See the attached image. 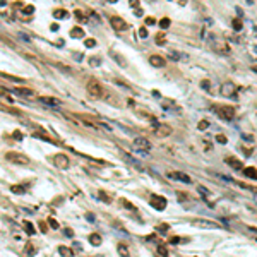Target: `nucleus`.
Wrapping results in <instances>:
<instances>
[{
    "label": "nucleus",
    "mask_w": 257,
    "mask_h": 257,
    "mask_svg": "<svg viewBox=\"0 0 257 257\" xmlns=\"http://www.w3.org/2000/svg\"><path fill=\"white\" fill-rule=\"evenodd\" d=\"M86 89H87V93H89L93 98H105V87H103V84H100V81L94 79V77L87 79Z\"/></svg>",
    "instance_id": "nucleus-1"
},
{
    "label": "nucleus",
    "mask_w": 257,
    "mask_h": 257,
    "mask_svg": "<svg viewBox=\"0 0 257 257\" xmlns=\"http://www.w3.org/2000/svg\"><path fill=\"white\" fill-rule=\"evenodd\" d=\"M5 160L14 163V165H29V158L26 156L24 153H17V151L5 153Z\"/></svg>",
    "instance_id": "nucleus-2"
},
{
    "label": "nucleus",
    "mask_w": 257,
    "mask_h": 257,
    "mask_svg": "<svg viewBox=\"0 0 257 257\" xmlns=\"http://www.w3.org/2000/svg\"><path fill=\"white\" fill-rule=\"evenodd\" d=\"M214 112H216V115L221 117L223 120H231L235 117V108L230 105H216Z\"/></svg>",
    "instance_id": "nucleus-3"
},
{
    "label": "nucleus",
    "mask_w": 257,
    "mask_h": 257,
    "mask_svg": "<svg viewBox=\"0 0 257 257\" xmlns=\"http://www.w3.org/2000/svg\"><path fill=\"white\" fill-rule=\"evenodd\" d=\"M149 204H151V207H154L156 211H163V209L166 207L168 201H166V197H163V196L151 194V196H149Z\"/></svg>",
    "instance_id": "nucleus-4"
},
{
    "label": "nucleus",
    "mask_w": 257,
    "mask_h": 257,
    "mask_svg": "<svg viewBox=\"0 0 257 257\" xmlns=\"http://www.w3.org/2000/svg\"><path fill=\"white\" fill-rule=\"evenodd\" d=\"M132 146H134V149H135V151H139V153H148L149 149H151V142H149L146 137H137V139H134Z\"/></svg>",
    "instance_id": "nucleus-5"
},
{
    "label": "nucleus",
    "mask_w": 257,
    "mask_h": 257,
    "mask_svg": "<svg viewBox=\"0 0 257 257\" xmlns=\"http://www.w3.org/2000/svg\"><path fill=\"white\" fill-rule=\"evenodd\" d=\"M110 24H112V28L115 29V31H125V29L128 28L125 19H122L120 16H112L110 17Z\"/></svg>",
    "instance_id": "nucleus-6"
},
{
    "label": "nucleus",
    "mask_w": 257,
    "mask_h": 257,
    "mask_svg": "<svg viewBox=\"0 0 257 257\" xmlns=\"http://www.w3.org/2000/svg\"><path fill=\"white\" fill-rule=\"evenodd\" d=\"M166 175H168V178L178 180V182H182V183H192V178H190V175L182 173V171H168Z\"/></svg>",
    "instance_id": "nucleus-7"
},
{
    "label": "nucleus",
    "mask_w": 257,
    "mask_h": 257,
    "mask_svg": "<svg viewBox=\"0 0 257 257\" xmlns=\"http://www.w3.org/2000/svg\"><path fill=\"white\" fill-rule=\"evenodd\" d=\"M219 93H221V96H225V98L235 96L237 86H235L233 82H225V84H221V87H219Z\"/></svg>",
    "instance_id": "nucleus-8"
},
{
    "label": "nucleus",
    "mask_w": 257,
    "mask_h": 257,
    "mask_svg": "<svg viewBox=\"0 0 257 257\" xmlns=\"http://www.w3.org/2000/svg\"><path fill=\"white\" fill-rule=\"evenodd\" d=\"M171 132H173V128H171L170 125H166V123L156 125V128H154V135H156V137H161V139L168 137V135H170Z\"/></svg>",
    "instance_id": "nucleus-9"
},
{
    "label": "nucleus",
    "mask_w": 257,
    "mask_h": 257,
    "mask_svg": "<svg viewBox=\"0 0 257 257\" xmlns=\"http://www.w3.org/2000/svg\"><path fill=\"white\" fill-rule=\"evenodd\" d=\"M53 165L57 168H60V170H64V168H69L71 161H69V158L65 156V154H55L53 156Z\"/></svg>",
    "instance_id": "nucleus-10"
},
{
    "label": "nucleus",
    "mask_w": 257,
    "mask_h": 257,
    "mask_svg": "<svg viewBox=\"0 0 257 257\" xmlns=\"http://www.w3.org/2000/svg\"><path fill=\"white\" fill-rule=\"evenodd\" d=\"M14 93H17L19 96H24V98H29V100H33V98H36V91L34 89H29V87H14Z\"/></svg>",
    "instance_id": "nucleus-11"
},
{
    "label": "nucleus",
    "mask_w": 257,
    "mask_h": 257,
    "mask_svg": "<svg viewBox=\"0 0 257 257\" xmlns=\"http://www.w3.org/2000/svg\"><path fill=\"white\" fill-rule=\"evenodd\" d=\"M190 223H192V225H196V226H201V228H219L218 223L209 221V219H192Z\"/></svg>",
    "instance_id": "nucleus-12"
},
{
    "label": "nucleus",
    "mask_w": 257,
    "mask_h": 257,
    "mask_svg": "<svg viewBox=\"0 0 257 257\" xmlns=\"http://www.w3.org/2000/svg\"><path fill=\"white\" fill-rule=\"evenodd\" d=\"M225 161H226V165H230V166L233 168V170H244V163H242L238 158H235V156H226Z\"/></svg>",
    "instance_id": "nucleus-13"
},
{
    "label": "nucleus",
    "mask_w": 257,
    "mask_h": 257,
    "mask_svg": "<svg viewBox=\"0 0 257 257\" xmlns=\"http://www.w3.org/2000/svg\"><path fill=\"white\" fill-rule=\"evenodd\" d=\"M34 135L36 137H41L43 141H46V142H53V144H60V142L57 141V139L53 137V135H50L48 132H45L43 128H38V132H34Z\"/></svg>",
    "instance_id": "nucleus-14"
},
{
    "label": "nucleus",
    "mask_w": 257,
    "mask_h": 257,
    "mask_svg": "<svg viewBox=\"0 0 257 257\" xmlns=\"http://www.w3.org/2000/svg\"><path fill=\"white\" fill-rule=\"evenodd\" d=\"M212 48L218 51V53H221V55H228L230 53V46L226 45V43H223V41H216L214 45H212Z\"/></svg>",
    "instance_id": "nucleus-15"
},
{
    "label": "nucleus",
    "mask_w": 257,
    "mask_h": 257,
    "mask_svg": "<svg viewBox=\"0 0 257 257\" xmlns=\"http://www.w3.org/2000/svg\"><path fill=\"white\" fill-rule=\"evenodd\" d=\"M149 64H151L153 67H163L165 58L161 57V55H151V57H149Z\"/></svg>",
    "instance_id": "nucleus-16"
},
{
    "label": "nucleus",
    "mask_w": 257,
    "mask_h": 257,
    "mask_svg": "<svg viewBox=\"0 0 257 257\" xmlns=\"http://www.w3.org/2000/svg\"><path fill=\"white\" fill-rule=\"evenodd\" d=\"M39 101L46 103V105H51V106H60L62 105V101L57 100V98H53V96H39Z\"/></svg>",
    "instance_id": "nucleus-17"
},
{
    "label": "nucleus",
    "mask_w": 257,
    "mask_h": 257,
    "mask_svg": "<svg viewBox=\"0 0 257 257\" xmlns=\"http://www.w3.org/2000/svg\"><path fill=\"white\" fill-rule=\"evenodd\" d=\"M26 190H28V185H24V183H19V185H10V192H12V194H17V196L24 194Z\"/></svg>",
    "instance_id": "nucleus-18"
},
{
    "label": "nucleus",
    "mask_w": 257,
    "mask_h": 257,
    "mask_svg": "<svg viewBox=\"0 0 257 257\" xmlns=\"http://www.w3.org/2000/svg\"><path fill=\"white\" fill-rule=\"evenodd\" d=\"M244 175H245V177H249V178H252V180H257V168L255 166L244 168Z\"/></svg>",
    "instance_id": "nucleus-19"
},
{
    "label": "nucleus",
    "mask_w": 257,
    "mask_h": 257,
    "mask_svg": "<svg viewBox=\"0 0 257 257\" xmlns=\"http://www.w3.org/2000/svg\"><path fill=\"white\" fill-rule=\"evenodd\" d=\"M117 250H118L120 257H130V252H128V247L125 244H118L117 245Z\"/></svg>",
    "instance_id": "nucleus-20"
},
{
    "label": "nucleus",
    "mask_w": 257,
    "mask_h": 257,
    "mask_svg": "<svg viewBox=\"0 0 257 257\" xmlns=\"http://www.w3.org/2000/svg\"><path fill=\"white\" fill-rule=\"evenodd\" d=\"M71 36L72 38H84V29L81 26H74L71 29Z\"/></svg>",
    "instance_id": "nucleus-21"
},
{
    "label": "nucleus",
    "mask_w": 257,
    "mask_h": 257,
    "mask_svg": "<svg viewBox=\"0 0 257 257\" xmlns=\"http://www.w3.org/2000/svg\"><path fill=\"white\" fill-rule=\"evenodd\" d=\"M101 242H103V238H101V235H98V233H91L89 235V244L91 245H101Z\"/></svg>",
    "instance_id": "nucleus-22"
},
{
    "label": "nucleus",
    "mask_w": 257,
    "mask_h": 257,
    "mask_svg": "<svg viewBox=\"0 0 257 257\" xmlns=\"http://www.w3.org/2000/svg\"><path fill=\"white\" fill-rule=\"evenodd\" d=\"M67 16H69V12L65 9H55L53 10V17H55V19H65Z\"/></svg>",
    "instance_id": "nucleus-23"
},
{
    "label": "nucleus",
    "mask_w": 257,
    "mask_h": 257,
    "mask_svg": "<svg viewBox=\"0 0 257 257\" xmlns=\"http://www.w3.org/2000/svg\"><path fill=\"white\" fill-rule=\"evenodd\" d=\"M58 254L64 255V257H72V255H74V250H71L69 247H64V245H60V247H58Z\"/></svg>",
    "instance_id": "nucleus-24"
},
{
    "label": "nucleus",
    "mask_w": 257,
    "mask_h": 257,
    "mask_svg": "<svg viewBox=\"0 0 257 257\" xmlns=\"http://www.w3.org/2000/svg\"><path fill=\"white\" fill-rule=\"evenodd\" d=\"M23 226H24V230H26V233H28V235H36V228L33 226L31 221H24Z\"/></svg>",
    "instance_id": "nucleus-25"
},
{
    "label": "nucleus",
    "mask_w": 257,
    "mask_h": 257,
    "mask_svg": "<svg viewBox=\"0 0 257 257\" xmlns=\"http://www.w3.org/2000/svg\"><path fill=\"white\" fill-rule=\"evenodd\" d=\"M24 252H26V255H29V257H33V255H36V247L29 242V244H26V249H24Z\"/></svg>",
    "instance_id": "nucleus-26"
},
{
    "label": "nucleus",
    "mask_w": 257,
    "mask_h": 257,
    "mask_svg": "<svg viewBox=\"0 0 257 257\" xmlns=\"http://www.w3.org/2000/svg\"><path fill=\"white\" fill-rule=\"evenodd\" d=\"M96 196H98V199L103 201V202H106V204H110V202H112V197H110L108 194L105 192V190H100V192H98Z\"/></svg>",
    "instance_id": "nucleus-27"
},
{
    "label": "nucleus",
    "mask_w": 257,
    "mask_h": 257,
    "mask_svg": "<svg viewBox=\"0 0 257 257\" xmlns=\"http://www.w3.org/2000/svg\"><path fill=\"white\" fill-rule=\"evenodd\" d=\"M0 96H3L5 100H9L10 103L14 101V98H12V93L10 91H7V89H3V87H0Z\"/></svg>",
    "instance_id": "nucleus-28"
},
{
    "label": "nucleus",
    "mask_w": 257,
    "mask_h": 257,
    "mask_svg": "<svg viewBox=\"0 0 257 257\" xmlns=\"http://www.w3.org/2000/svg\"><path fill=\"white\" fill-rule=\"evenodd\" d=\"M74 16H76L77 21H81V23H86V21H87V17L84 16V12H82V10H79V9L74 10Z\"/></svg>",
    "instance_id": "nucleus-29"
},
{
    "label": "nucleus",
    "mask_w": 257,
    "mask_h": 257,
    "mask_svg": "<svg viewBox=\"0 0 257 257\" xmlns=\"http://www.w3.org/2000/svg\"><path fill=\"white\" fill-rule=\"evenodd\" d=\"M120 204L125 206V209H128V211H135V206H134V204H130L127 199H120Z\"/></svg>",
    "instance_id": "nucleus-30"
},
{
    "label": "nucleus",
    "mask_w": 257,
    "mask_h": 257,
    "mask_svg": "<svg viewBox=\"0 0 257 257\" xmlns=\"http://www.w3.org/2000/svg\"><path fill=\"white\" fill-rule=\"evenodd\" d=\"M170 24H171V21L168 19V17H163V19L160 21V26H161V29H168V28H170Z\"/></svg>",
    "instance_id": "nucleus-31"
},
{
    "label": "nucleus",
    "mask_w": 257,
    "mask_h": 257,
    "mask_svg": "<svg viewBox=\"0 0 257 257\" xmlns=\"http://www.w3.org/2000/svg\"><path fill=\"white\" fill-rule=\"evenodd\" d=\"M84 45H86V48H93V46H96V39H94V38H87L86 41H84Z\"/></svg>",
    "instance_id": "nucleus-32"
},
{
    "label": "nucleus",
    "mask_w": 257,
    "mask_h": 257,
    "mask_svg": "<svg viewBox=\"0 0 257 257\" xmlns=\"http://www.w3.org/2000/svg\"><path fill=\"white\" fill-rule=\"evenodd\" d=\"M156 45H165V33H158L156 34Z\"/></svg>",
    "instance_id": "nucleus-33"
},
{
    "label": "nucleus",
    "mask_w": 257,
    "mask_h": 257,
    "mask_svg": "<svg viewBox=\"0 0 257 257\" xmlns=\"http://www.w3.org/2000/svg\"><path fill=\"white\" fill-rule=\"evenodd\" d=\"M158 254L163 255V257H168V250H166V247H165V245H158Z\"/></svg>",
    "instance_id": "nucleus-34"
},
{
    "label": "nucleus",
    "mask_w": 257,
    "mask_h": 257,
    "mask_svg": "<svg viewBox=\"0 0 257 257\" xmlns=\"http://www.w3.org/2000/svg\"><path fill=\"white\" fill-rule=\"evenodd\" d=\"M23 137H24V135H23V132H21V130H14L12 132V139H16V141H23Z\"/></svg>",
    "instance_id": "nucleus-35"
},
{
    "label": "nucleus",
    "mask_w": 257,
    "mask_h": 257,
    "mask_svg": "<svg viewBox=\"0 0 257 257\" xmlns=\"http://www.w3.org/2000/svg\"><path fill=\"white\" fill-rule=\"evenodd\" d=\"M46 221H48V225H50L53 230H58V223H57V219H55V218H48Z\"/></svg>",
    "instance_id": "nucleus-36"
},
{
    "label": "nucleus",
    "mask_w": 257,
    "mask_h": 257,
    "mask_svg": "<svg viewBox=\"0 0 257 257\" xmlns=\"http://www.w3.org/2000/svg\"><path fill=\"white\" fill-rule=\"evenodd\" d=\"M231 24H233L235 31H240V29H242V21L240 19H233V23H231Z\"/></svg>",
    "instance_id": "nucleus-37"
},
{
    "label": "nucleus",
    "mask_w": 257,
    "mask_h": 257,
    "mask_svg": "<svg viewBox=\"0 0 257 257\" xmlns=\"http://www.w3.org/2000/svg\"><path fill=\"white\" fill-rule=\"evenodd\" d=\"M207 127H209V122H207V120H201L199 125H197V128H199V130H206Z\"/></svg>",
    "instance_id": "nucleus-38"
},
{
    "label": "nucleus",
    "mask_w": 257,
    "mask_h": 257,
    "mask_svg": "<svg viewBox=\"0 0 257 257\" xmlns=\"http://www.w3.org/2000/svg\"><path fill=\"white\" fill-rule=\"evenodd\" d=\"M0 74H2L3 77H7V79H10V81H17V82H21V77H16V76H10V74H5V72H0Z\"/></svg>",
    "instance_id": "nucleus-39"
},
{
    "label": "nucleus",
    "mask_w": 257,
    "mask_h": 257,
    "mask_svg": "<svg viewBox=\"0 0 257 257\" xmlns=\"http://www.w3.org/2000/svg\"><path fill=\"white\" fill-rule=\"evenodd\" d=\"M197 190H199V192H201V196H204V197H209V190L206 189V187L199 185V187H197Z\"/></svg>",
    "instance_id": "nucleus-40"
},
{
    "label": "nucleus",
    "mask_w": 257,
    "mask_h": 257,
    "mask_svg": "<svg viewBox=\"0 0 257 257\" xmlns=\"http://www.w3.org/2000/svg\"><path fill=\"white\" fill-rule=\"evenodd\" d=\"M216 142H219V144H226L228 141H226V137L223 134H218V135H216Z\"/></svg>",
    "instance_id": "nucleus-41"
},
{
    "label": "nucleus",
    "mask_w": 257,
    "mask_h": 257,
    "mask_svg": "<svg viewBox=\"0 0 257 257\" xmlns=\"http://www.w3.org/2000/svg\"><path fill=\"white\" fill-rule=\"evenodd\" d=\"M23 12L24 14H33V12H34V7H33V5H26L23 9Z\"/></svg>",
    "instance_id": "nucleus-42"
},
{
    "label": "nucleus",
    "mask_w": 257,
    "mask_h": 257,
    "mask_svg": "<svg viewBox=\"0 0 257 257\" xmlns=\"http://www.w3.org/2000/svg\"><path fill=\"white\" fill-rule=\"evenodd\" d=\"M39 230H41L43 233H46V231H48V226H46L45 221H39Z\"/></svg>",
    "instance_id": "nucleus-43"
},
{
    "label": "nucleus",
    "mask_w": 257,
    "mask_h": 257,
    "mask_svg": "<svg viewBox=\"0 0 257 257\" xmlns=\"http://www.w3.org/2000/svg\"><path fill=\"white\" fill-rule=\"evenodd\" d=\"M201 86H202L204 89H207V91L211 89V82H209V81H206V79L202 81V82H201Z\"/></svg>",
    "instance_id": "nucleus-44"
},
{
    "label": "nucleus",
    "mask_w": 257,
    "mask_h": 257,
    "mask_svg": "<svg viewBox=\"0 0 257 257\" xmlns=\"http://www.w3.org/2000/svg\"><path fill=\"white\" fill-rule=\"evenodd\" d=\"M139 36H141V38H148V29L141 28L139 29Z\"/></svg>",
    "instance_id": "nucleus-45"
},
{
    "label": "nucleus",
    "mask_w": 257,
    "mask_h": 257,
    "mask_svg": "<svg viewBox=\"0 0 257 257\" xmlns=\"http://www.w3.org/2000/svg\"><path fill=\"white\" fill-rule=\"evenodd\" d=\"M65 237L72 238V237H74V230H72V228H65Z\"/></svg>",
    "instance_id": "nucleus-46"
},
{
    "label": "nucleus",
    "mask_w": 257,
    "mask_h": 257,
    "mask_svg": "<svg viewBox=\"0 0 257 257\" xmlns=\"http://www.w3.org/2000/svg\"><path fill=\"white\" fill-rule=\"evenodd\" d=\"M100 62H101L100 58H91V60H89V64H91V65H100Z\"/></svg>",
    "instance_id": "nucleus-47"
},
{
    "label": "nucleus",
    "mask_w": 257,
    "mask_h": 257,
    "mask_svg": "<svg viewBox=\"0 0 257 257\" xmlns=\"http://www.w3.org/2000/svg\"><path fill=\"white\" fill-rule=\"evenodd\" d=\"M168 228H170L168 225H160V226H158V230H160V231H166Z\"/></svg>",
    "instance_id": "nucleus-48"
},
{
    "label": "nucleus",
    "mask_w": 257,
    "mask_h": 257,
    "mask_svg": "<svg viewBox=\"0 0 257 257\" xmlns=\"http://www.w3.org/2000/svg\"><path fill=\"white\" fill-rule=\"evenodd\" d=\"M170 242H171V244H178L180 238H178V237H171V238H170Z\"/></svg>",
    "instance_id": "nucleus-49"
},
{
    "label": "nucleus",
    "mask_w": 257,
    "mask_h": 257,
    "mask_svg": "<svg viewBox=\"0 0 257 257\" xmlns=\"http://www.w3.org/2000/svg\"><path fill=\"white\" fill-rule=\"evenodd\" d=\"M146 24H149V26L154 24V19H153V17H148V19H146Z\"/></svg>",
    "instance_id": "nucleus-50"
},
{
    "label": "nucleus",
    "mask_w": 257,
    "mask_h": 257,
    "mask_svg": "<svg viewBox=\"0 0 257 257\" xmlns=\"http://www.w3.org/2000/svg\"><path fill=\"white\" fill-rule=\"evenodd\" d=\"M58 29V24H51V31H57Z\"/></svg>",
    "instance_id": "nucleus-51"
},
{
    "label": "nucleus",
    "mask_w": 257,
    "mask_h": 257,
    "mask_svg": "<svg viewBox=\"0 0 257 257\" xmlns=\"http://www.w3.org/2000/svg\"><path fill=\"white\" fill-rule=\"evenodd\" d=\"M252 71H254L255 74H257V65H254V67H252Z\"/></svg>",
    "instance_id": "nucleus-52"
}]
</instances>
